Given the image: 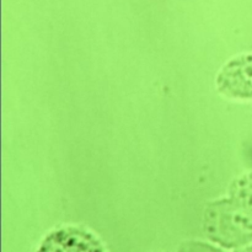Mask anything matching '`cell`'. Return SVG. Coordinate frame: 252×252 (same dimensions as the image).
I'll return each instance as SVG.
<instances>
[{"mask_svg": "<svg viewBox=\"0 0 252 252\" xmlns=\"http://www.w3.org/2000/svg\"><path fill=\"white\" fill-rule=\"evenodd\" d=\"M202 228L219 248L244 250L252 244V209L229 197L209 202L203 211Z\"/></svg>", "mask_w": 252, "mask_h": 252, "instance_id": "6da1fadb", "label": "cell"}, {"mask_svg": "<svg viewBox=\"0 0 252 252\" xmlns=\"http://www.w3.org/2000/svg\"><path fill=\"white\" fill-rule=\"evenodd\" d=\"M216 85L221 95L231 100H252V54L226 62L217 75Z\"/></svg>", "mask_w": 252, "mask_h": 252, "instance_id": "7a4b0ae2", "label": "cell"}, {"mask_svg": "<svg viewBox=\"0 0 252 252\" xmlns=\"http://www.w3.org/2000/svg\"><path fill=\"white\" fill-rule=\"evenodd\" d=\"M105 246L91 231L78 226L54 229L42 240L39 251H103Z\"/></svg>", "mask_w": 252, "mask_h": 252, "instance_id": "3957f363", "label": "cell"}, {"mask_svg": "<svg viewBox=\"0 0 252 252\" xmlns=\"http://www.w3.org/2000/svg\"><path fill=\"white\" fill-rule=\"evenodd\" d=\"M228 197L236 203L252 209V171L236 177L231 182Z\"/></svg>", "mask_w": 252, "mask_h": 252, "instance_id": "277c9868", "label": "cell"}, {"mask_svg": "<svg viewBox=\"0 0 252 252\" xmlns=\"http://www.w3.org/2000/svg\"><path fill=\"white\" fill-rule=\"evenodd\" d=\"M182 250H202V251H216V250H219V249H216L214 246L212 245H208V244H202V243H191V244H187L186 245V249H182Z\"/></svg>", "mask_w": 252, "mask_h": 252, "instance_id": "5b68a950", "label": "cell"}]
</instances>
